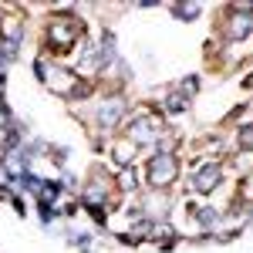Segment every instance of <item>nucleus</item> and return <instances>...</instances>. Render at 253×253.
Listing matches in <instances>:
<instances>
[{"label": "nucleus", "mask_w": 253, "mask_h": 253, "mask_svg": "<svg viewBox=\"0 0 253 253\" xmlns=\"http://www.w3.org/2000/svg\"><path fill=\"white\" fill-rule=\"evenodd\" d=\"M175 172H179V166H175L172 156H156L149 162V182L152 186H166V182H172Z\"/></svg>", "instance_id": "1"}, {"label": "nucleus", "mask_w": 253, "mask_h": 253, "mask_svg": "<svg viewBox=\"0 0 253 253\" xmlns=\"http://www.w3.org/2000/svg\"><path fill=\"white\" fill-rule=\"evenodd\" d=\"M78 34H81V27L71 17H58V20H54V27H51V38H54V44H58V51H68V47L75 44Z\"/></svg>", "instance_id": "2"}, {"label": "nucleus", "mask_w": 253, "mask_h": 253, "mask_svg": "<svg viewBox=\"0 0 253 253\" xmlns=\"http://www.w3.org/2000/svg\"><path fill=\"white\" fill-rule=\"evenodd\" d=\"M216 186H219V169H216V166H206V169L196 172V179H193L196 193H213Z\"/></svg>", "instance_id": "3"}, {"label": "nucleus", "mask_w": 253, "mask_h": 253, "mask_svg": "<svg viewBox=\"0 0 253 253\" xmlns=\"http://www.w3.org/2000/svg\"><path fill=\"white\" fill-rule=\"evenodd\" d=\"M122 112H125V101H122V98H112V101H105V105L98 108V122H101L105 128H112L118 118H122Z\"/></svg>", "instance_id": "4"}, {"label": "nucleus", "mask_w": 253, "mask_h": 253, "mask_svg": "<svg viewBox=\"0 0 253 253\" xmlns=\"http://www.w3.org/2000/svg\"><path fill=\"white\" fill-rule=\"evenodd\" d=\"M159 132H162V128H156L152 118H138L135 125H132V142H156Z\"/></svg>", "instance_id": "5"}, {"label": "nucleus", "mask_w": 253, "mask_h": 253, "mask_svg": "<svg viewBox=\"0 0 253 253\" xmlns=\"http://www.w3.org/2000/svg\"><path fill=\"white\" fill-rule=\"evenodd\" d=\"M44 81L54 88V91H61V95H68V91H75V78L68 75V71H61V68H54V71H47L44 75Z\"/></svg>", "instance_id": "6"}, {"label": "nucleus", "mask_w": 253, "mask_h": 253, "mask_svg": "<svg viewBox=\"0 0 253 253\" xmlns=\"http://www.w3.org/2000/svg\"><path fill=\"white\" fill-rule=\"evenodd\" d=\"M253 31V24H250V17L243 14V17H233V24H230V38H247Z\"/></svg>", "instance_id": "7"}, {"label": "nucleus", "mask_w": 253, "mask_h": 253, "mask_svg": "<svg viewBox=\"0 0 253 253\" xmlns=\"http://www.w3.org/2000/svg\"><path fill=\"white\" fill-rule=\"evenodd\" d=\"M166 108H169V112H182V108H186L182 95H169V98H166Z\"/></svg>", "instance_id": "8"}, {"label": "nucleus", "mask_w": 253, "mask_h": 253, "mask_svg": "<svg viewBox=\"0 0 253 253\" xmlns=\"http://www.w3.org/2000/svg\"><path fill=\"white\" fill-rule=\"evenodd\" d=\"M135 182H138V175L132 172V169H125V172H122V186H125V189H132Z\"/></svg>", "instance_id": "9"}, {"label": "nucleus", "mask_w": 253, "mask_h": 253, "mask_svg": "<svg viewBox=\"0 0 253 253\" xmlns=\"http://www.w3.org/2000/svg\"><path fill=\"white\" fill-rule=\"evenodd\" d=\"M175 14H182V17H193V14H199V7H196V3H189V7H186V3H179V7H175Z\"/></svg>", "instance_id": "10"}, {"label": "nucleus", "mask_w": 253, "mask_h": 253, "mask_svg": "<svg viewBox=\"0 0 253 253\" xmlns=\"http://www.w3.org/2000/svg\"><path fill=\"white\" fill-rule=\"evenodd\" d=\"M115 159L122 162V166H128V159H132V156H128V145H118V149H115Z\"/></svg>", "instance_id": "11"}, {"label": "nucleus", "mask_w": 253, "mask_h": 253, "mask_svg": "<svg viewBox=\"0 0 253 253\" xmlns=\"http://www.w3.org/2000/svg\"><path fill=\"white\" fill-rule=\"evenodd\" d=\"M243 145H250V149H253V128H250V132H243Z\"/></svg>", "instance_id": "12"}]
</instances>
